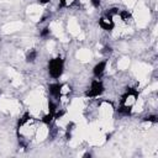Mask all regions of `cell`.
Returning <instances> with one entry per match:
<instances>
[{
  "label": "cell",
  "mask_w": 158,
  "mask_h": 158,
  "mask_svg": "<svg viewBox=\"0 0 158 158\" xmlns=\"http://www.w3.org/2000/svg\"><path fill=\"white\" fill-rule=\"evenodd\" d=\"M90 3H91V5L94 8H99V6H100V0H90Z\"/></svg>",
  "instance_id": "13"
},
{
  "label": "cell",
  "mask_w": 158,
  "mask_h": 158,
  "mask_svg": "<svg viewBox=\"0 0 158 158\" xmlns=\"http://www.w3.org/2000/svg\"><path fill=\"white\" fill-rule=\"evenodd\" d=\"M105 68H106V62H105V61L99 62L96 66L94 67V69H93V73H94V75H95L96 78H100L101 75L104 74Z\"/></svg>",
  "instance_id": "5"
},
{
  "label": "cell",
  "mask_w": 158,
  "mask_h": 158,
  "mask_svg": "<svg viewBox=\"0 0 158 158\" xmlns=\"http://www.w3.org/2000/svg\"><path fill=\"white\" fill-rule=\"evenodd\" d=\"M131 108H132V106H130V105H124V104H121L120 106H119V109H118V111H119L121 115L128 116V115H131Z\"/></svg>",
  "instance_id": "6"
},
{
  "label": "cell",
  "mask_w": 158,
  "mask_h": 158,
  "mask_svg": "<svg viewBox=\"0 0 158 158\" xmlns=\"http://www.w3.org/2000/svg\"><path fill=\"white\" fill-rule=\"evenodd\" d=\"M53 119H55V115L53 114H47V115H45L42 119H41V121H42V124H45V125H51L52 124V121H53Z\"/></svg>",
  "instance_id": "8"
},
{
  "label": "cell",
  "mask_w": 158,
  "mask_h": 158,
  "mask_svg": "<svg viewBox=\"0 0 158 158\" xmlns=\"http://www.w3.org/2000/svg\"><path fill=\"white\" fill-rule=\"evenodd\" d=\"M50 35V28L48 27H45L42 31H41V37H47Z\"/></svg>",
  "instance_id": "12"
},
{
  "label": "cell",
  "mask_w": 158,
  "mask_h": 158,
  "mask_svg": "<svg viewBox=\"0 0 158 158\" xmlns=\"http://www.w3.org/2000/svg\"><path fill=\"white\" fill-rule=\"evenodd\" d=\"M104 91V85H103V81L95 79L91 81V85H90V89L86 90L85 93V96L88 98H96L99 95H101Z\"/></svg>",
  "instance_id": "2"
},
{
  "label": "cell",
  "mask_w": 158,
  "mask_h": 158,
  "mask_svg": "<svg viewBox=\"0 0 158 158\" xmlns=\"http://www.w3.org/2000/svg\"><path fill=\"white\" fill-rule=\"evenodd\" d=\"M36 58H37V51L36 50H30L26 53V62L32 63V62H35Z\"/></svg>",
  "instance_id": "7"
},
{
  "label": "cell",
  "mask_w": 158,
  "mask_h": 158,
  "mask_svg": "<svg viewBox=\"0 0 158 158\" xmlns=\"http://www.w3.org/2000/svg\"><path fill=\"white\" fill-rule=\"evenodd\" d=\"M119 15H120V17L124 21H128L131 19V14L128 13L127 10H121V11H119Z\"/></svg>",
  "instance_id": "9"
},
{
  "label": "cell",
  "mask_w": 158,
  "mask_h": 158,
  "mask_svg": "<svg viewBox=\"0 0 158 158\" xmlns=\"http://www.w3.org/2000/svg\"><path fill=\"white\" fill-rule=\"evenodd\" d=\"M143 120L145 121H149V122H157L158 121V116H156V115H148V116H146Z\"/></svg>",
  "instance_id": "11"
},
{
  "label": "cell",
  "mask_w": 158,
  "mask_h": 158,
  "mask_svg": "<svg viewBox=\"0 0 158 158\" xmlns=\"http://www.w3.org/2000/svg\"><path fill=\"white\" fill-rule=\"evenodd\" d=\"M56 111H57V105L52 101V100H50L48 101V113L50 114H56Z\"/></svg>",
  "instance_id": "10"
},
{
  "label": "cell",
  "mask_w": 158,
  "mask_h": 158,
  "mask_svg": "<svg viewBox=\"0 0 158 158\" xmlns=\"http://www.w3.org/2000/svg\"><path fill=\"white\" fill-rule=\"evenodd\" d=\"M63 86H64V85H63V84H60V83L51 84V85L48 86L50 94L53 96V98H56V99H58V100H60L62 93H63Z\"/></svg>",
  "instance_id": "3"
},
{
  "label": "cell",
  "mask_w": 158,
  "mask_h": 158,
  "mask_svg": "<svg viewBox=\"0 0 158 158\" xmlns=\"http://www.w3.org/2000/svg\"><path fill=\"white\" fill-rule=\"evenodd\" d=\"M99 25H100V27H103L104 30H106V31H111L114 28L115 24H114V21H113V17H110V16H103L100 20H99Z\"/></svg>",
  "instance_id": "4"
},
{
  "label": "cell",
  "mask_w": 158,
  "mask_h": 158,
  "mask_svg": "<svg viewBox=\"0 0 158 158\" xmlns=\"http://www.w3.org/2000/svg\"><path fill=\"white\" fill-rule=\"evenodd\" d=\"M48 72L53 79H58L63 73V60L60 57L53 58L48 63Z\"/></svg>",
  "instance_id": "1"
},
{
  "label": "cell",
  "mask_w": 158,
  "mask_h": 158,
  "mask_svg": "<svg viewBox=\"0 0 158 158\" xmlns=\"http://www.w3.org/2000/svg\"><path fill=\"white\" fill-rule=\"evenodd\" d=\"M60 6H61V8H64V6H67V3H66V0H61V4H60Z\"/></svg>",
  "instance_id": "14"
},
{
  "label": "cell",
  "mask_w": 158,
  "mask_h": 158,
  "mask_svg": "<svg viewBox=\"0 0 158 158\" xmlns=\"http://www.w3.org/2000/svg\"><path fill=\"white\" fill-rule=\"evenodd\" d=\"M40 3L41 4H47V3H50V0H40Z\"/></svg>",
  "instance_id": "15"
}]
</instances>
